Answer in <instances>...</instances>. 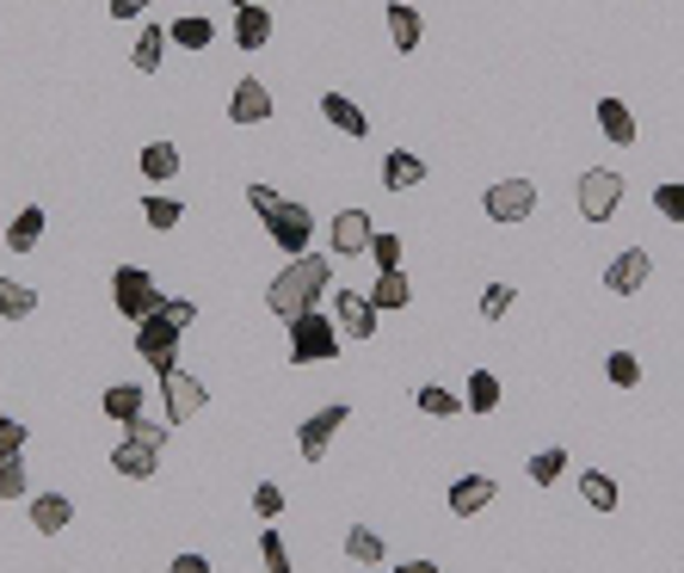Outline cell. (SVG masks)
Returning <instances> with one entry per match:
<instances>
[{
  "label": "cell",
  "mask_w": 684,
  "mask_h": 573,
  "mask_svg": "<svg viewBox=\"0 0 684 573\" xmlns=\"http://www.w3.org/2000/svg\"><path fill=\"white\" fill-rule=\"evenodd\" d=\"M598 130H605L610 142H617V148H636V111L622 106V99H598Z\"/></svg>",
  "instance_id": "ac0fdd59"
},
{
  "label": "cell",
  "mask_w": 684,
  "mask_h": 573,
  "mask_svg": "<svg viewBox=\"0 0 684 573\" xmlns=\"http://www.w3.org/2000/svg\"><path fill=\"white\" fill-rule=\"evenodd\" d=\"M25 450V419H0V456H19Z\"/></svg>",
  "instance_id": "ee69618b"
},
{
  "label": "cell",
  "mask_w": 684,
  "mask_h": 573,
  "mask_svg": "<svg viewBox=\"0 0 684 573\" xmlns=\"http://www.w3.org/2000/svg\"><path fill=\"white\" fill-rule=\"evenodd\" d=\"M124 438H136V444L161 450V444H167V426H155V419H148V414H136V419H130V426H124Z\"/></svg>",
  "instance_id": "b9f144b4"
},
{
  "label": "cell",
  "mask_w": 684,
  "mask_h": 573,
  "mask_svg": "<svg viewBox=\"0 0 684 573\" xmlns=\"http://www.w3.org/2000/svg\"><path fill=\"white\" fill-rule=\"evenodd\" d=\"M327 357H340V321L321 309L296 315L290 321V364H327Z\"/></svg>",
  "instance_id": "3957f363"
},
{
  "label": "cell",
  "mask_w": 684,
  "mask_h": 573,
  "mask_svg": "<svg viewBox=\"0 0 684 573\" xmlns=\"http://www.w3.org/2000/svg\"><path fill=\"white\" fill-rule=\"evenodd\" d=\"M161 56H167V32H161V25H148V32H142L136 44H130V68L155 75V68H161Z\"/></svg>",
  "instance_id": "484cf974"
},
{
  "label": "cell",
  "mask_w": 684,
  "mask_h": 573,
  "mask_svg": "<svg viewBox=\"0 0 684 573\" xmlns=\"http://www.w3.org/2000/svg\"><path fill=\"white\" fill-rule=\"evenodd\" d=\"M648 278H653V260H648V247H622L617 260L605 265V290H617V296H636Z\"/></svg>",
  "instance_id": "8fae6325"
},
{
  "label": "cell",
  "mask_w": 684,
  "mask_h": 573,
  "mask_svg": "<svg viewBox=\"0 0 684 573\" xmlns=\"http://www.w3.org/2000/svg\"><path fill=\"white\" fill-rule=\"evenodd\" d=\"M229 118L234 124H265V118H272V93H265L260 80H241L229 93Z\"/></svg>",
  "instance_id": "5bb4252c"
},
{
  "label": "cell",
  "mask_w": 684,
  "mask_h": 573,
  "mask_svg": "<svg viewBox=\"0 0 684 573\" xmlns=\"http://www.w3.org/2000/svg\"><path fill=\"white\" fill-rule=\"evenodd\" d=\"M561 469H567V444H543V450L525 463V475L537 481V487H549V481H561Z\"/></svg>",
  "instance_id": "f1b7e54d"
},
{
  "label": "cell",
  "mask_w": 684,
  "mask_h": 573,
  "mask_svg": "<svg viewBox=\"0 0 684 573\" xmlns=\"http://www.w3.org/2000/svg\"><path fill=\"white\" fill-rule=\"evenodd\" d=\"M32 309H37V290H32V284L0 278V315H7V321H25Z\"/></svg>",
  "instance_id": "83f0119b"
},
{
  "label": "cell",
  "mask_w": 684,
  "mask_h": 573,
  "mask_svg": "<svg viewBox=\"0 0 684 573\" xmlns=\"http://www.w3.org/2000/svg\"><path fill=\"white\" fill-rule=\"evenodd\" d=\"M580 494H586L592 511H617V481L598 475V469H586V475H580Z\"/></svg>",
  "instance_id": "1f68e13d"
},
{
  "label": "cell",
  "mask_w": 684,
  "mask_h": 573,
  "mask_svg": "<svg viewBox=\"0 0 684 573\" xmlns=\"http://www.w3.org/2000/svg\"><path fill=\"white\" fill-rule=\"evenodd\" d=\"M19 494H25V463L0 456V499H19Z\"/></svg>",
  "instance_id": "7bdbcfd3"
},
{
  "label": "cell",
  "mask_w": 684,
  "mask_h": 573,
  "mask_svg": "<svg viewBox=\"0 0 684 573\" xmlns=\"http://www.w3.org/2000/svg\"><path fill=\"white\" fill-rule=\"evenodd\" d=\"M161 395H167V426L198 419V407L210 401V395H203V383L191 371H179V364H173V371H161Z\"/></svg>",
  "instance_id": "9c48e42d"
},
{
  "label": "cell",
  "mask_w": 684,
  "mask_h": 573,
  "mask_svg": "<svg viewBox=\"0 0 684 573\" xmlns=\"http://www.w3.org/2000/svg\"><path fill=\"white\" fill-rule=\"evenodd\" d=\"M327 290H333V260H327V253H296L278 278H272V290H265V309L290 327L296 315H309Z\"/></svg>",
  "instance_id": "6da1fadb"
},
{
  "label": "cell",
  "mask_w": 684,
  "mask_h": 573,
  "mask_svg": "<svg viewBox=\"0 0 684 573\" xmlns=\"http://www.w3.org/2000/svg\"><path fill=\"white\" fill-rule=\"evenodd\" d=\"M395 573H438V561H401Z\"/></svg>",
  "instance_id": "7dc6e473"
},
{
  "label": "cell",
  "mask_w": 684,
  "mask_h": 573,
  "mask_svg": "<svg viewBox=\"0 0 684 573\" xmlns=\"http://www.w3.org/2000/svg\"><path fill=\"white\" fill-rule=\"evenodd\" d=\"M605 376H610L617 388H636V383H641V357H636V352H610V357H605Z\"/></svg>",
  "instance_id": "e575fe53"
},
{
  "label": "cell",
  "mask_w": 684,
  "mask_h": 573,
  "mask_svg": "<svg viewBox=\"0 0 684 573\" xmlns=\"http://www.w3.org/2000/svg\"><path fill=\"white\" fill-rule=\"evenodd\" d=\"M482 210L494 222H530V210H537V186L530 179H494L482 198Z\"/></svg>",
  "instance_id": "52a82bcc"
},
{
  "label": "cell",
  "mask_w": 684,
  "mask_h": 573,
  "mask_svg": "<svg viewBox=\"0 0 684 573\" xmlns=\"http://www.w3.org/2000/svg\"><path fill=\"white\" fill-rule=\"evenodd\" d=\"M371 302H376V309H407V302H413V290H407V272H401V265H395V272H376Z\"/></svg>",
  "instance_id": "cb8c5ba5"
},
{
  "label": "cell",
  "mask_w": 684,
  "mask_h": 573,
  "mask_svg": "<svg viewBox=\"0 0 684 573\" xmlns=\"http://www.w3.org/2000/svg\"><path fill=\"white\" fill-rule=\"evenodd\" d=\"M494 494H499V481H494V475H463V481H451L444 506H451L456 518H475V511L494 506Z\"/></svg>",
  "instance_id": "4fadbf2b"
},
{
  "label": "cell",
  "mask_w": 684,
  "mask_h": 573,
  "mask_svg": "<svg viewBox=\"0 0 684 573\" xmlns=\"http://www.w3.org/2000/svg\"><path fill=\"white\" fill-rule=\"evenodd\" d=\"M234 7H247V0H234Z\"/></svg>",
  "instance_id": "c3c4849f"
},
{
  "label": "cell",
  "mask_w": 684,
  "mask_h": 573,
  "mask_svg": "<svg viewBox=\"0 0 684 573\" xmlns=\"http://www.w3.org/2000/svg\"><path fill=\"white\" fill-rule=\"evenodd\" d=\"M234 44L241 49H265L272 44V13H265V7H234Z\"/></svg>",
  "instance_id": "d6986e66"
},
{
  "label": "cell",
  "mask_w": 684,
  "mask_h": 573,
  "mask_svg": "<svg viewBox=\"0 0 684 573\" xmlns=\"http://www.w3.org/2000/svg\"><path fill=\"white\" fill-rule=\"evenodd\" d=\"M580 217L586 222H610L617 217V203H622V173H610V167H592V173H580Z\"/></svg>",
  "instance_id": "5b68a950"
},
{
  "label": "cell",
  "mask_w": 684,
  "mask_h": 573,
  "mask_svg": "<svg viewBox=\"0 0 684 573\" xmlns=\"http://www.w3.org/2000/svg\"><path fill=\"white\" fill-rule=\"evenodd\" d=\"M37 241H44V210H37V203H25V210L13 217V229H7V247H13V253H32Z\"/></svg>",
  "instance_id": "603a6c76"
},
{
  "label": "cell",
  "mask_w": 684,
  "mask_h": 573,
  "mask_svg": "<svg viewBox=\"0 0 684 573\" xmlns=\"http://www.w3.org/2000/svg\"><path fill=\"white\" fill-rule=\"evenodd\" d=\"M420 32H426L420 7H407V0H389V37H395V49H401V56H413V49H420Z\"/></svg>",
  "instance_id": "ffe728a7"
},
{
  "label": "cell",
  "mask_w": 684,
  "mask_h": 573,
  "mask_svg": "<svg viewBox=\"0 0 684 573\" xmlns=\"http://www.w3.org/2000/svg\"><path fill=\"white\" fill-rule=\"evenodd\" d=\"M376 315H383V309L371 302V290H340V296H333V321H340L345 340L364 345V340L376 333Z\"/></svg>",
  "instance_id": "30bf717a"
},
{
  "label": "cell",
  "mask_w": 684,
  "mask_h": 573,
  "mask_svg": "<svg viewBox=\"0 0 684 573\" xmlns=\"http://www.w3.org/2000/svg\"><path fill=\"white\" fill-rule=\"evenodd\" d=\"M345 555L364 561V568H376V561H383V537H376L371 525H352L345 530Z\"/></svg>",
  "instance_id": "d6a6232c"
},
{
  "label": "cell",
  "mask_w": 684,
  "mask_h": 573,
  "mask_svg": "<svg viewBox=\"0 0 684 573\" xmlns=\"http://www.w3.org/2000/svg\"><path fill=\"white\" fill-rule=\"evenodd\" d=\"M260 568L265 573H290V549H284L278 530H265V537H260Z\"/></svg>",
  "instance_id": "8d00e7d4"
},
{
  "label": "cell",
  "mask_w": 684,
  "mask_h": 573,
  "mask_svg": "<svg viewBox=\"0 0 684 573\" xmlns=\"http://www.w3.org/2000/svg\"><path fill=\"white\" fill-rule=\"evenodd\" d=\"M512 284H487V290H482V321H499V315H506V309H512Z\"/></svg>",
  "instance_id": "60d3db41"
},
{
  "label": "cell",
  "mask_w": 684,
  "mask_h": 573,
  "mask_svg": "<svg viewBox=\"0 0 684 573\" xmlns=\"http://www.w3.org/2000/svg\"><path fill=\"white\" fill-rule=\"evenodd\" d=\"M653 210L666 222H684V179H666V186H653Z\"/></svg>",
  "instance_id": "d590c367"
},
{
  "label": "cell",
  "mask_w": 684,
  "mask_h": 573,
  "mask_svg": "<svg viewBox=\"0 0 684 573\" xmlns=\"http://www.w3.org/2000/svg\"><path fill=\"white\" fill-rule=\"evenodd\" d=\"M136 352L148 357V371H173L179 364V327L161 321V315H148V321H136Z\"/></svg>",
  "instance_id": "ba28073f"
},
{
  "label": "cell",
  "mask_w": 684,
  "mask_h": 573,
  "mask_svg": "<svg viewBox=\"0 0 684 573\" xmlns=\"http://www.w3.org/2000/svg\"><path fill=\"white\" fill-rule=\"evenodd\" d=\"M111 302H118V315H130V321H148V315L161 309V284L142 272V265H118L111 272Z\"/></svg>",
  "instance_id": "277c9868"
},
{
  "label": "cell",
  "mask_w": 684,
  "mask_h": 573,
  "mask_svg": "<svg viewBox=\"0 0 684 573\" xmlns=\"http://www.w3.org/2000/svg\"><path fill=\"white\" fill-rule=\"evenodd\" d=\"M155 0H111V19H142Z\"/></svg>",
  "instance_id": "f6af8a7d"
},
{
  "label": "cell",
  "mask_w": 684,
  "mask_h": 573,
  "mask_svg": "<svg viewBox=\"0 0 684 573\" xmlns=\"http://www.w3.org/2000/svg\"><path fill=\"white\" fill-rule=\"evenodd\" d=\"M321 118L333 130H345V136H364V130H371V118H364V111L352 106L345 93H321Z\"/></svg>",
  "instance_id": "44dd1931"
},
{
  "label": "cell",
  "mask_w": 684,
  "mask_h": 573,
  "mask_svg": "<svg viewBox=\"0 0 684 573\" xmlns=\"http://www.w3.org/2000/svg\"><path fill=\"white\" fill-rule=\"evenodd\" d=\"M426 179V161L413 155V148H389V155H383V186L389 191H413Z\"/></svg>",
  "instance_id": "2e32d148"
},
{
  "label": "cell",
  "mask_w": 684,
  "mask_h": 573,
  "mask_svg": "<svg viewBox=\"0 0 684 573\" xmlns=\"http://www.w3.org/2000/svg\"><path fill=\"white\" fill-rule=\"evenodd\" d=\"M68 518H75V499H68V494H37L32 499V530H37V537L68 530Z\"/></svg>",
  "instance_id": "e0dca14e"
},
{
  "label": "cell",
  "mask_w": 684,
  "mask_h": 573,
  "mask_svg": "<svg viewBox=\"0 0 684 573\" xmlns=\"http://www.w3.org/2000/svg\"><path fill=\"white\" fill-rule=\"evenodd\" d=\"M371 260L376 272H395L401 265V234H371Z\"/></svg>",
  "instance_id": "f35d334b"
},
{
  "label": "cell",
  "mask_w": 684,
  "mask_h": 573,
  "mask_svg": "<svg viewBox=\"0 0 684 573\" xmlns=\"http://www.w3.org/2000/svg\"><path fill=\"white\" fill-rule=\"evenodd\" d=\"M142 401H148V395H142L136 383H111V388H106V401H99V407H106V414L118 419V426H130V419L142 414Z\"/></svg>",
  "instance_id": "d4e9b609"
},
{
  "label": "cell",
  "mask_w": 684,
  "mask_h": 573,
  "mask_svg": "<svg viewBox=\"0 0 684 573\" xmlns=\"http://www.w3.org/2000/svg\"><path fill=\"white\" fill-rule=\"evenodd\" d=\"M413 401H420V414H438V419L463 414V395H451L444 383H420V388H413Z\"/></svg>",
  "instance_id": "f546056e"
},
{
  "label": "cell",
  "mask_w": 684,
  "mask_h": 573,
  "mask_svg": "<svg viewBox=\"0 0 684 573\" xmlns=\"http://www.w3.org/2000/svg\"><path fill=\"white\" fill-rule=\"evenodd\" d=\"M111 469L124 481H148L161 469V450H148V444H136V438H124V444L111 450Z\"/></svg>",
  "instance_id": "9a60e30c"
},
{
  "label": "cell",
  "mask_w": 684,
  "mask_h": 573,
  "mask_svg": "<svg viewBox=\"0 0 684 573\" xmlns=\"http://www.w3.org/2000/svg\"><path fill=\"white\" fill-rule=\"evenodd\" d=\"M253 511H260L265 525L284 511V487H278V481H260V487H253Z\"/></svg>",
  "instance_id": "ab89813d"
},
{
  "label": "cell",
  "mask_w": 684,
  "mask_h": 573,
  "mask_svg": "<svg viewBox=\"0 0 684 573\" xmlns=\"http://www.w3.org/2000/svg\"><path fill=\"white\" fill-rule=\"evenodd\" d=\"M173 44H179V49H210V37H217V25H210V19H203V13H191V19H173Z\"/></svg>",
  "instance_id": "4dcf8cb0"
},
{
  "label": "cell",
  "mask_w": 684,
  "mask_h": 573,
  "mask_svg": "<svg viewBox=\"0 0 684 573\" xmlns=\"http://www.w3.org/2000/svg\"><path fill=\"white\" fill-rule=\"evenodd\" d=\"M247 203H253V217L265 222V234L278 241L284 253H309V241H315V217L302 210V203H290V198H278L272 186H247Z\"/></svg>",
  "instance_id": "7a4b0ae2"
},
{
  "label": "cell",
  "mask_w": 684,
  "mask_h": 573,
  "mask_svg": "<svg viewBox=\"0 0 684 573\" xmlns=\"http://www.w3.org/2000/svg\"><path fill=\"white\" fill-rule=\"evenodd\" d=\"M142 179H148V186L179 179V148H173V142H148V148H142Z\"/></svg>",
  "instance_id": "7402d4cb"
},
{
  "label": "cell",
  "mask_w": 684,
  "mask_h": 573,
  "mask_svg": "<svg viewBox=\"0 0 684 573\" xmlns=\"http://www.w3.org/2000/svg\"><path fill=\"white\" fill-rule=\"evenodd\" d=\"M494 407H499V376L475 371L468 376V395H463V414H494Z\"/></svg>",
  "instance_id": "4316f807"
},
{
  "label": "cell",
  "mask_w": 684,
  "mask_h": 573,
  "mask_svg": "<svg viewBox=\"0 0 684 573\" xmlns=\"http://www.w3.org/2000/svg\"><path fill=\"white\" fill-rule=\"evenodd\" d=\"M345 414H352L345 401H327L321 414H309V419H302V432H296V450H302V463H321V456H327V444H333V438L345 432Z\"/></svg>",
  "instance_id": "8992f818"
},
{
  "label": "cell",
  "mask_w": 684,
  "mask_h": 573,
  "mask_svg": "<svg viewBox=\"0 0 684 573\" xmlns=\"http://www.w3.org/2000/svg\"><path fill=\"white\" fill-rule=\"evenodd\" d=\"M142 210H148V229H179V217H186V203L179 198H142Z\"/></svg>",
  "instance_id": "836d02e7"
},
{
  "label": "cell",
  "mask_w": 684,
  "mask_h": 573,
  "mask_svg": "<svg viewBox=\"0 0 684 573\" xmlns=\"http://www.w3.org/2000/svg\"><path fill=\"white\" fill-rule=\"evenodd\" d=\"M371 217H364V210H340V217H333V229H327V247L340 253V260H352V253H371Z\"/></svg>",
  "instance_id": "7c38bea8"
},
{
  "label": "cell",
  "mask_w": 684,
  "mask_h": 573,
  "mask_svg": "<svg viewBox=\"0 0 684 573\" xmlns=\"http://www.w3.org/2000/svg\"><path fill=\"white\" fill-rule=\"evenodd\" d=\"M167 573H210V561H203V555H173Z\"/></svg>",
  "instance_id": "bcb514c9"
},
{
  "label": "cell",
  "mask_w": 684,
  "mask_h": 573,
  "mask_svg": "<svg viewBox=\"0 0 684 573\" xmlns=\"http://www.w3.org/2000/svg\"><path fill=\"white\" fill-rule=\"evenodd\" d=\"M161 321H173V327H179V333H186V327L191 321H198V302H191V296H161Z\"/></svg>",
  "instance_id": "74e56055"
}]
</instances>
